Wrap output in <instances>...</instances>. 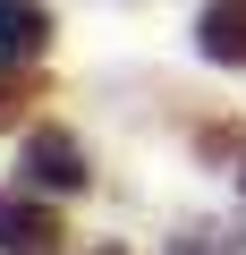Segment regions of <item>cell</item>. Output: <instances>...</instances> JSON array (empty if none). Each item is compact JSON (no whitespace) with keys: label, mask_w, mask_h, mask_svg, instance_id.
I'll list each match as a JSON object with an SVG mask.
<instances>
[{"label":"cell","mask_w":246,"mask_h":255,"mask_svg":"<svg viewBox=\"0 0 246 255\" xmlns=\"http://www.w3.org/2000/svg\"><path fill=\"white\" fill-rule=\"evenodd\" d=\"M17 179L43 187V196H77L93 170H85V145L68 136V128H34V136L17 145Z\"/></svg>","instance_id":"cell-1"},{"label":"cell","mask_w":246,"mask_h":255,"mask_svg":"<svg viewBox=\"0 0 246 255\" xmlns=\"http://www.w3.org/2000/svg\"><path fill=\"white\" fill-rule=\"evenodd\" d=\"M0 255H60V221L34 196H0Z\"/></svg>","instance_id":"cell-2"},{"label":"cell","mask_w":246,"mask_h":255,"mask_svg":"<svg viewBox=\"0 0 246 255\" xmlns=\"http://www.w3.org/2000/svg\"><path fill=\"white\" fill-rule=\"evenodd\" d=\"M43 43H51L43 0H0V60H43Z\"/></svg>","instance_id":"cell-3"},{"label":"cell","mask_w":246,"mask_h":255,"mask_svg":"<svg viewBox=\"0 0 246 255\" xmlns=\"http://www.w3.org/2000/svg\"><path fill=\"white\" fill-rule=\"evenodd\" d=\"M195 43H204V60H246V0H229V9H212Z\"/></svg>","instance_id":"cell-4"},{"label":"cell","mask_w":246,"mask_h":255,"mask_svg":"<svg viewBox=\"0 0 246 255\" xmlns=\"http://www.w3.org/2000/svg\"><path fill=\"white\" fill-rule=\"evenodd\" d=\"M93 255H119V247H93Z\"/></svg>","instance_id":"cell-5"}]
</instances>
